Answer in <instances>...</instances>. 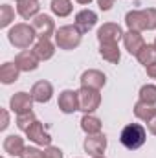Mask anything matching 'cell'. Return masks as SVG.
Instances as JSON below:
<instances>
[{"mask_svg": "<svg viewBox=\"0 0 156 158\" xmlns=\"http://www.w3.org/2000/svg\"><path fill=\"white\" fill-rule=\"evenodd\" d=\"M37 39V33L33 30L31 24H26V22H18V24H13L7 31V40L13 48L17 50H28L30 46L35 44Z\"/></svg>", "mask_w": 156, "mask_h": 158, "instance_id": "cell-1", "label": "cell"}, {"mask_svg": "<svg viewBox=\"0 0 156 158\" xmlns=\"http://www.w3.org/2000/svg\"><path fill=\"white\" fill-rule=\"evenodd\" d=\"M119 142L125 149L136 151L147 142V131L142 123H127L119 132Z\"/></svg>", "mask_w": 156, "mask_h": 158, "instance_id": "cell-2", "label": "cell"}, {"mask_svg": "<svg viewBox=\"0 0 156 158\" xmlns=\"http://www.w3.org/2000/svg\"><path fill=\"white\" fill-rule=\"evenodd\" d=\"M53 39H55V44H57L59 50L70 52V50H76L79 44H81L83 33L79 31V28L76 24H66V26H61V28L55 31Z\"/></svg>", "mask_w": 156, "mask_h": 158, "instance_id": "cell-3", "label": "cell"}, {"mask_svg": "<svg viewBox=\"0 0 156 158\" xmlns=\"http://www.w3.org/2000/svg\"><path fill=\"white\" fill-rule=\"evenodd\" d=\"M77 96H79V110L83 114H94L101 105V92L99 90L81 86L77 90Z\"/></svg>", "mask_w": 156, "mask_h": 158, "instance_id": "cell-4", "label": "cell"}, {"mask_svg": "<svg viewBox=\"0 0 156 158\" xmlns=\"http://www.w3.org/2000/svg\"><path fill=\"white\" fill-rule=\"evenodd\" d=\"M31 26L37 33L39 39H50L51 35H55L57 28H55V20L51 15H46V13H39L33 20H31Z\"/></svg>", "mask_w": 156, "mask_h": 158, "instance_id": "cell-5", "label": "cell"}, {"mask_svg": "<svg viewBox=\"0 0 156 158\" xmlns=\"http://www.w3.org/2000/svg\"><path fill=\"white\" fill-rule=\"evenodd\" d=\"M33 96L28 94V92H15L11 98H9V110L15 112L17 116L18 114H26V112H31L33 110Z\"/></svg>", "mask_w": 156, "mask_h": 158, "instance_id": "cell-6", "label": "cell"}, {"mask_svg": "<svg viewBox=\"0 0 156 158\" xmlns=\"http://www.w3.org/2000/svg\"><path fill=\"white\" fill-rule=\"evenodd\" d=\"M107 145H109V138H107L103 132H99V134H90V136H86L84 142H83V149H84V153H88L90 156H101V155H105Z\"/></svg>", "mask_w": 156, "mask_h": 158, "instance_id": "cell-7", "label": "cell"}, {"mask_svg": "<svg viewBox=\"0 0 156 158\" xmlns=\"http://www.w3.org/2000/svg\"><path fill=\"white\" fill-rule=\"evenodd\" d=\"M57 107L63 114H74L79 110V96L77 90H63L59 92V98H57Z\"/></svg>", "mask_w": 156, "mask_h": 158, "instance_id": "cell-8", "label": "cell"}, {"mask_svg": "<svg viewBox=\"0 0 156 158\" xmlns=\"http://www.w3.org/2000/svg\"><path fill=\"white\" fill-rule=\"evenodd\" d=\"M123 35H125L123 28L119 24H116V22H105L97 30L99 44H103V42H117L119 44V40H123Z\"/></svg>", "mask_w": 156, "mask_h": 158, "instance_id": "cell-9", "label": "cell"}, {"mask_svg": "<svg viewBox=\"0 0 156 158\" xmlns=\"http://www.w3.org/2000/svg\"><path fill=\"white\" fill-rule=\"evenodd\" d=\"M26 138H28L31 143L39 145V147H48V145H51V134L44 129L42 121H39V119L26 131Z\"/></svg>", "mask_w": 156, "mask_h": 158, "instance_id": "cell-10", "label": "cell"}, {"mask_svg": "<svg viewBox=\"0 0 156 158\" xmlns=\"http://www.w3.org/2000/svg\"><path fill=\"white\" fill-rule=\"evenodd\" d=\"M81 86L84 88H94V90H101L105 85H107V76L101 72V70H96V68H90V70H84L83 76H81Z\"/></svg>", "mask_w": 156, "mask_h": 158, "instance_id": "cell-11", "label": "cell"}, {"mask_svg": "<svg viewBox=\"0 0 156 158\" xmlns=\"http://www.w3.org/2000/svg\"><path fill=\"white\" fill-rule=\"evenodd\" d=\"M97 13L96 11H92V9H81L77 15H76V19H74V24L79 28V31L84 35V33H88L90 30H94L96 28V24H97Z\"/></svg>", "mask_w": 156, "mask_h": 158, "instance_id": "cell-12", "label": "cell"}, {"mask_svg": "<svg viewBox=\"0 0 156 158\" xmlns=\"http://www.w3.org/2000/svg\"><path fill=\"white\" fill-rule=\"evenodd\" d=\"M39 59L33 53V50H20L15 57V64L18 66L20 72H33L39 68Z\"/></svg>", "mask_w": 156, "mask_h": 158, "instance_id": "cell-13", "label": "cell"}, {"mask_svg": "<svg viewBox=\"0 0 156 158\" xmlns=\"http://www.w3.org/2000/svg\"><path fill=\"white\" fill-rule=\"evenodd\" d=\"M30 94L33 96V99H35V103H48L51 98H53V85L50 83V81H46V79H40L37 81L33 86H31V90H30Z\"/></svg>", "mask_w": 156, "mask_h": 158, "instance_id": "cell-14", "label": "cell"}, {"mask_svg": "<svg viewBox=\"0 0 156 158\" xmlns=\"http://www.w3.org/2000/svg\"><path fill=\"white\" fill-rule=\"evenodd\" d=\"M147 42L143 39V35L140 33V31H132V30H127L125 31V35H123V46H125V50L130 53V55H138L140 53V50L145 46Z\"/></svg>", "mask_w": 156, "mask_h": 158, "instance_id": "cell-15", "label": "cell"}, {"mask_svg": "<svg viewBox=\"0 0 156 158\" xmlns=\"http://www.w3.org/2000/svg\"><path fill=\"white\" fill-rule=\"evenodd\" d=\"M4 153H7L9 156H22L24 149H26V143H24V138L18 136V134H9L4 138Z\"/></svg>", "mask_w": 156, "mask_h": 158, "instance_id": "cell-16", "label": "cell"}, {"mask_svg": "<svg viewBox=\"0 0 156 158\" xmlns=\"http://www.w3.org/2000/svg\"><path fill=\"white\" fill-rule=\"evenodd\" d=\"M55 42H51V39H39L35 44H33V53L37 55L40 63L42 61H50L53 55H55Z\"/></svg>", "mask_w": 156, "mask_h": 158, "instance_id": "cell-17", "label": "cell"}, {"mask_svg": "<svg viewBox=\"0 0 156 158\" xmlns=\"http://www.w3.org/2000/svg\"><path fill=\"white\" fill-rule=\"evenodd\" d=\"M17 13L24 20H33L40 13V4L39 0H18L17 2Z\"/></svg>", "mask_w": 156, "mask_h": 158, "instance_id": "cell-18", "label": "cell"}, {"mask_svg": "<svg viewBox=\"0 0 156 158\" xmlns=\"http://www.w3.org/2000/svg\"><path fill=\"white\" fill-rule=\"evenodd\" d=\"M99 55L103 61L110 63V64H117L121 61V50L117 42H103L99 44Z\"/></svg>", "mask_w": 156, "mask_h": 158, "instance_id": "cell-19", "label": "cell"}, {"mask_svg": "<svg viewBox=\"0 0 156 158\" xmlns=\"http://www.w3.org/2000/svg\"><path fill=\"white\" fill-rule=\"evenodd\" d=\"M125 26H127V30L143 33V31H145V17H143V11H142V9H132V11H129V13L125 15Z\"/></svg>", "mask_w": 156, "mask_h": 158, "instance_id": "cell-20", "label": "cell"}, {"mask_svg": "<svg viewBox=\"0 0 156 158\" xmlns=\"http://www.w3.org/2000/svg\"><path fill=\"white\" fill-rule=\"evenodd\" d=\"M18 76H20V70L15 63L7 61L0 66V83L2 85H13L18 81Z\"/></svg>", "mask_w": 156, "mask_h": 158, "instance_id": "cell-21", "label": "cell"}, {"mask_svg": "<svg viewBox=\"0 0 156 158\" xmlns=\"http://www.w3.org/2000/svg\"><path fill=\"white\" fill-rule=\"evenodd\" d=\"M134 116L140 119V121H143V123H149L151 119L156 116V105H149V103H145V101H136L134 103Z\"/></svg>", "mask_w": 156, "mask_h": 158, "instance_id": "cell-22", "label": "cell"}, {"mask_svg": "<svg viewBox=\"0 0 156 158\" xmlns=\"http://www.w3.org/2000/svg\"><path fill=\"white\" fill-rule=\"evenodd\" d=\"M81 129H83V132L86 136L99 134L101 129H103V123H101V119L97 118V116H94V114H84L81 118Z\"/></svg>", "mask_w": 156, "mask_h": 158, "instance_id": "cell-23", "label": "cell"}, {"mask_svg": "<svg viewBox=\"0 0 156 158\" xmlns=\"http://www.w3.org/2000/svg\"><path fill=\"white\" fill-rule=\"evenodd\" d=\"M50 9H51V13H53L55 17L66 19V17H70L72 11H74V2H72V0H51Z\"/></svg>", "mask_w": 156, "mask_h": 158, "instance_id": "cell-24", "label": "cell"}, {"mask_svg": "<svg viewBox=\"0 0 156 158\" xmlns=\"http://www.w3.org/2000/svg\"><path fill=\"white\" fill-rule=\"evenodd\" d=\"M136 59H138V63L142 64V66H149V64H153L156 61V48L154 44H145L142 50H140V53L136 55Z\"/></svg>", "mask_w": 156, "mask_h": 158, "instance_id": "cell-25", "label": "cell"}, {"mask_svg": "<svg viewBox=\"0 0 156 158\" xmlns=\"http://www.w3.org/2000/svg\"><path fill=\"white\" fill-rule=\"evenodd\" d=\"M138 96H140V101H145L149 105H156V85H153V83L143 85L140 88Z\"/></svg>", "mask_w": 156, "mask_h": 158, "instance_id": "cell-26", "label": "cell"}, {"mask_svg": "<svg viewBox=\"0 0 156 158\" xmlns=\"http://www.w3.org/2000/svg\"><path fill=\"white\" fill-rule=\"evenodd\" d=\"M13 20H15V9H13V6L2 4V6H0V28L11 26Z\"/></svg>", "mask_w": 156, "mask_h": 158, "instance_id": "cell-27", "label": "cell"}, {"mask_svg": "<svg viewBox=\"0 0 156 158\" xmlns=\"http://www.w3.org/2000/svg\"><path fill=\"white\" fill-rule=\"evenodd\" d=\"M35 121H37V116H35L33 110H31V112H26V114H18V116H17V127H18L22 132H26Z\"/></svg>", "mask_w": 156, "mask_h": 158, "instance_id": "cell-28", "label": "cell"}, {"mask_svg": "<svg viewBox=\"0 0 156 158\" xmlns=\"http://www.w3.org/2000/svg\"><path fill=\"white\" fill-rule=\"evenodd\" d=\"M145 17V31H154L156 30V7H145L142 9Z\"/></svg>", "mask_w": 156, "mask_h": 158, "instance_id": "cell-29", "label": "cell"}, {"mask_svg": "<svg viewBox=\"0 0 156 158\" xmlns=\"http://www.w3.org/2000/svg\"><path fill=\"white\" fill-rule=\"evenodd\" d=\"M42 158H64V153L55 145H48L42 151Z\"/></svg>", "mask_w": 156, "mask_h": 158, "instance_id": "cell-30", "label": "cell"}, {"mask_svg": "<svg viewBox=\"0 0 156 158\" xmlns=\"http://www.w3.org/2000/svg\"><path fill=\"white\" fill-rule=\"evenodd\" d=\"M20 158H42V151L39 149V145H30L24 149Z\"/></svg>", "mask_w": 156, "mask_h": 158, "instance_id": "cell-31", "label": "cell"}, {"mask_svg": "<svg viewBox=\"0 0 156 158\" xmlns=\"http://www.w3.org/2000/svg\"><path fill=\"white\" fill-rule=\"evenodd\" d=\"M0 116H2L0 131H6V129L9 127V112H7V109H2V110H0Z\"/></svg>", "mask_w": 156, "mask_h": 158, "instance_id": "cell-32", "label": "cell"}, {"mask_svg": "<svg viewBox=\"0 0 156 158\" xmlns=\"http://www.w3.org/2000/svg\"><path fill=\"white\" fill-rule=\"evenodd\" d=\"M114 4H116V0H97V6L101 11H110L114 7Z\"/></svg>", "mask_w": 156, "mask_h": 158, "instance_id": "cell-33", "label": "cell"}, {"mask_svg": "<svg viewBox=\"0 0 156 158\" xmlns=\"http://www.w3.org/2000/svg\"><path fill=\"white\" fill-rule=\"evenodd\" d=\"M145 70H147V76H149L151 79H154V81H156V61L153 63V64H149Z\"/></svg>", "mask_w": 156, "mask_h": 158, "instance_id": "cell-34", "label": "cell"}, {"mask_svg": "<svg viewBox=\"0 0 156 158\" xmlns=\"http://www.w3.org/2000/svg\"><path fill=\"white\" fill-rule=\"evenodd\" d=\"M147 129H149V132H151L153 136H156V116L147 123Z\"/></svg>", "mask_w": 156, "mask_h": 158, "instance_id": "cell-35", "label": "cell"}, {"mask_svg": "<svg viewBox=\"0 0 156 158\" xmlns=\"http://www.w3.org/2000/svg\"><path fill=\"white\" fill-rule=\"evenodd\" d=\"M77 4H81V6H88V4H92V0H76Z\"/></svg>", "mask_w": 156, "mask_h": 158, "instance_id": "cell-36", "label": "cell"}, {"mask_svg": "<svg viewBox=\"0 0 156 158\" xmlns=\"http://www.w3.org/2000/svg\"><path fill=\"white\" fill-rule=\"evenodd\" d=\"M92 158H105V155H101V156H92Z\"/></svg>", "mask_w": 156, "mask_h": 158, "instance_id": "cell-37", "label": "cell"}, {"mask_svg": "<svg viewBox=\"0 0 156 158\" xmlns=\"http://www.w3.org/2000/svg\"><path fill=\"white\" fill-rule=\"evenodd\" d=\"M153 44H154V48H156V39H154V42H153Z\"/></svg>", "mask_w": 156, "mask_h": 158, "instance_id": "cell-38", "label": "cell"}, {"mask_svg": "<svg viewBox=\"0 0 156 158\" xmlns=\"http://www.w3.org/2000/svg\"><path fill=\"white\" fill-rule=\"evenodd\" d=\"M17 2H18V0H17Z\"/></svg>", "mask_w": 156, "mask_h": 158, "instance_id": "cell-39", "label": "cell"}]
</instances>
